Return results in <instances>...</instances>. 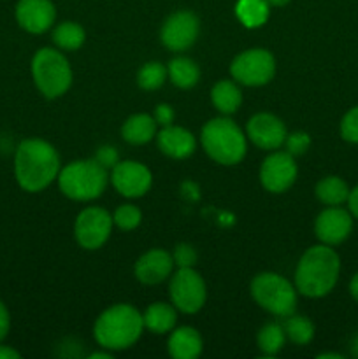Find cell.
Wrapping results in <instances>:
<instances>
[{"instance_id": "obj_42", "label": "cell", "mask_w": 358, "mask_h": 359, "mask_svg": "<svg viewBox=\"0 0 358 359\" xmlns=\"http://www.w3.org/2000/svg\"><path fill=\"white\" fill-rule=\"evenodd\" d=\"M91 359H97V358H104V359H111V353H93L90 356Z\"/></svg>"}, {"instance_id": "obj_27", "label": "cell", "mask_w": 358, "mask_h": 359, "mask_svg": "<svg viewBox=\"0 0 358 359\" xmlns=\"http://www.w3.org/2000/svg\"><path fill=\"white\" fill-rule=\"evenodd\" d=\"M284 335L297 346H307L314 337V325L304 316H288L283 325Z\"/></svg>"}, {"instance_id": "obj_12", "label": "cell", "mask_w": 358, "mask_h": 359, "mask_svg": "<svg viewBox=\"0 0 358 359\" xmlns=\"http://www.w3.org/2000/svg\"><path fill=\"white\" fill-rule=\"evenodd\" d=\"M200 23L199 18L190 11H178L165 20L161 27V42L171 51H186L195 44L199 37Z\"/></svg>"}, {"instance_id": "obj_33", "label": "cell", "mask_w": 358, "mask_h": 359, "mask_svg": "<svg viewBox=\"0 0 358 359\" xmlns=\"http://www.w3.org/2000/svg\"><path fill=\"white\" fill-rule=\"evenodd\" d=\"M284 144H286V147H288V153L293 154V156H297V154L305 153V151L309 149V146H311V139H309L307 133L295 132V133H291V135H286Z\"/></svg>"}, {"instance_id": "obj_37", "label": "cell", "mask_w": 358, "mask_h": 359, "mask_svg": "<svg viewBox=\"0 0 358 359\" xmlns=\"http://www.w3.org/2000/svg\"><path fill=\"white\" fill-rule=\"evenodd\" d=\"M347 209H350L351 216L358 219V186H354L347 196Z\"/></svg>"}, {"instance_id": "obj_8", "label": "cell", "mask_w": 358, "mask_h": 359, "mask_svg": "<svg viewBox=\"0 0 358 359\" xmlns=\"http://www.w3.org/2000/svg\"><path fill=\"white\" fill-rule=\"evenodd\" d=\"M230 74L237 83L246 86H263L276 74V60L267 49H248L235 56Z\"/></svg>"}, {"instance_id": "obj_16", "label": "cell", "mask_w": 358, "mask_h": 359, "mask_svg": "<svg viewBox=\"0 0 358 359\" xmlns=\"http://www.w3.org/2000/svg\"><path fill=\"white\" fill-rule=\"evenodd\" d=\"M14 16L28 34H44L55 23L56 9L51 0H20Z\"/></svg>"}, {"instance_id": "obj_34", "label": "cell", "mask_w": 358, "mask_h": 359, "mask_svg": "<svg viewBox=\"0 0 358 359\" xmlns=\"http://www.w3.org/2000/svg\"><path fill=\"white\" fill-rule=\"evenodd\" d=\"M95 160L105 168H112L116 163H118V151L112 146H104L97 151L95 154Z\"/></svg>"}, {"instance_id": "obj_40", "label": "cell", "mask_w": 358, "mask_h": 359, "mask_svg": "<svg viewBox=\"0 0 358 359\" xmlns=\"http://www.w3.org/2000/svg\"><path fill=\"white\" fill-rule=\"evenodd\" d=\"M318 358H321V359H326V358H330V359H343V356H340V354H337V353H325V354H319Z\"/></svg>"}, {"instance_id": "obj_43", "label": "cell", "mask_w": 358, "mask_h": 359, "mask_svg": "<svg viewBox=\"0 0 358 359\" xmlns=\"http://www.w3.org/2000/svg\"><path fill=\"white\" fill-rule=\"evenodd\" d=\"M351 349H353V354L358 358V335L353 339V344H351Z\"/></svg>"}, {"instance_id": "obj_29", "label": "cell", "mask_w": 358, "mask_h": 359, "mask_svg": "<svg viewBox=\"0 0 358 359\" xmlns=\"http://www.w3.org/2000/svg\"><path fill=\"white\" fill-rule=\"evenodd\" d=\"M165 79H167V67L160 62L144 63L137 74V84L146 91L158 90Z\"/></svg>"}, {"instance_id": "obj_17", "label": "cell", "mask_w": 358, "mask_h": 359, "mask_svg": "<svg viewBox=\"0 0 358 359\" xmlns=\"http://www.w3.org/2000/svg\"><path fill=\"white\" fill-rule=\"evenodd\" d=\"M174 258L164 249L144 252L135 263V277L142 284H160L172 276Z\"/></svg>"}, {"instance_id": "obj_30", "label": "cell", "mask_w": 358, "mask_h": 359, "mask_svg": "<svg viewBox=\"0 0 358 359\" xmlns=\"http://www.w3.org/2000/svg\"><path fill=\"white\" fill-rule=\"evenodd\" d=\"M142 219V214L132 203H125V205H119L116 209V212L112 214V223L119 228V230L130 231L133 228H137Z\"/></svg>"}, {"instance_id": "obj_19", "label": "cell", "mask_w": 358, "mask_h": 359, "mask_svg": "<svg viewBox=\"0 0 358 359\" xmlns=\"http://www.w3.org/2000/svg\"><path fill=\"white\" fill-rule=\"evenodd\" d=\"M202 353V337L195 328L179 326L168 337V354L174 359H197Z\"/></svg>"}, {"instance_id": "obj_9", "label": "cell", "mask_w": 358, "mask_h": 359, "mask_svg": "<svg viewBox=\"0 0 358 359\" xmlns=\"http://www.w3.org/2000/svg\"><path fill=\"white\" fill-rule=\"evenodd\" d=\"M171 300L178 311L185 314H195L204 307L207 298L206 283L202 276L190 269H178V272L172 276L171 286H168Z\"/></svg>"}, {"instance_id": "obj_31", "label": "cell", "mask_w": 358, "mask_h": 359, "mask_svg": "<svg viewBox=\"0 0 358 359\" xmlns=\"http://www.w3.org/2000/svg\"><path fill=\"white\" fill-rule=\"evenodd\" d=\"M340 137L346 142L358 144V105L351 107L340 121Z\"/></svg>"}, {"instance_id": "obj_35", "label": "cell", "mask_w": 358, "mask_h": 359, "mask_svg": "<svg viewBox=\"0 0 358 359\" xmlns=\"http://www.w3.org/2000/svg\"><path fill=\"white\" fill-rule=\"evenodd\" d=\"M153 118H154V121H157V125L168 126V125H172V121H174V111H172L171 105L160 104L157 109H154Z\"/></svg>"}, {"instance_id": "obj_1", "label": "cell", "mask_w": 358, "mask_h": 359, "mask_svg": "<svg viewBox=\"0 0 358 359\" xmlns=\"http://www.w3.org/2000/svg\"><path fill=\"white\" fill-rule=\"evenodd\" d=\"M60 156L55 147L42 139H27L14 154V177L21 189L39 193L58 179Z\"/></svg>"}, {"instance_id": "obj_15", "label": "cell", "mask_w": 358, "mask_h": 359, "mask_svg": "<svg viewBox=\"0 0 358 359\" xmlns=\"http://www.w3.org/2000/svg\"><path fill=\"white\" fill-rule=\"evenodd\" d=\"M286 126L277 116L269 112L255 114L246 126V137L255 144L256 147L265 151H276L286 140Z\"/></svg>"}, {"instance_id": "obj_25", "label": "cell", "mask_w": 358, "mask_h": 359, "mask_svg": "<svg viewBox=\"0 0 358 359\" xmlns=\"http://www.w3.org/2000/svg\"><path fill=\"white\" fill-rule=\"evenodd\" d=\"M269 2L267 0H239L235 14L239 21L248 28H258L269 20Z\"/></svg>"}, {"instance_id": "obj_22", "label": "cell", "mask_w": 358, "mask_h": 359, "mask_svg": "<svg viewBox=\"0 0 358 359\" xmlns=\"http://www.w3.org/2000/svg\"><path fill=\"white\" fill-rule=\"evenodd\" d=\"M213 105L221 114H234L242 104V93L234 81H218L211 90Z\"/></svg>"}, {"instance_id": "obj_32", "label": "cell", "mask_w": 358, "mask_h": 359, "mask_svg": "<svg viewBox=\"0 0 358 359\" xmlns=\"http://www.w3.org/2000/svg\"><path fill=\"white\" fill-rule=\"evenodd\" d=\"M172 258H174V265H178L179 269H190V266L195 265L197 252L192 245L179 244L175 245V251L172 255Z\"/></svg>"}, {"instance_id": "obj_41", "label": "cell", "mask_w": 358, "mask_h": 359, "mask_svg": "<svg viewBox=\"0 0 358 359\" xmlns=\"http://www.w3.org/2000/svg\"><path fill=\"white\" fill-rule=\"evenodd\" d=\"M267 2H269V6L281 7V6H286V4L290 2V0H267Z\"/></svg>"}, {"instance_id": "obj_14", "label": "cell", "mask_w": 358, "mask_h": 359, "mask_svg": "<svg viewBox=\"0 0 358 359\" xmlns=\"http://www.w3.org/2000/svg\"><path fill=\"white\" fill-rule=\"evenodd\" d=\"M353 230V216L340 205L326 207L314 221V233L321 244L339 245L350 237Z\"/></svg>"}, {"instance_id": "obj_6", "label": "cell", "mask_w": 358, "mask_h": 359, "mask_svg": "<svg viewBox=\"0 0 358 359\" xmlns=\"http://www.w3.org/2000/svg\"><path fill=\"white\" fill-rule=\"evenodd\" d=\"M32 77L46 98H58L72 84V69L62 51L42 48L32 58Z\"/></svg>"}, {"instance_id": "obj_3", "label": "cell", "mask_w": 358, "mask_h": 359, "mask_svg": "<svg viewBox=\"0 0 358 359\" xmlns=\"http://www.w3.org/2000/svg\"><path fill=\"white\" fill-rule=\"evenodd\" d=\"M142 314L128 304H118L102 312L95 321L93 335L98 346L107 351H125L140 339Z\"/></svg>"}, {"instance_id": "obj_20", "label": "cell", "mask_w": 358, "mask_h": 359, "mask_svg": "<svg viewBox=\"0 0 358 359\" xmlns=\"http://www.w3.org/2000/svg\"><path fill=\"white\" fill-rule=\"evenodd\" d=\"M121 135L128 144L142 146L157 135V121L150 114H133L123 123Z\"/></svg>"}, {"instance_id": "obj_5", "label": "cell", "mask_w": 358, "mask_h": 359, "mask_svg": "<svg viewBox=\"0 0 358 359\" xmlns=\"http://www.w3.org/2000/svg\"><path fill=\"white\" fill-rule=\"evenodd\" d=\"M109 182L107 168L97 160H77L63 167L58 174V186L63 195L76 202H90L105 191Z\"/></svg>"}, {"instance_id": "obj_21", "label": "cell", "mask_w": 358, "mask_h": 359, "mask_svg": "<svg viewBox=\"0 0 358 359\" xmlns=\"http://www.w3.org/2000/svg\"><path fill=\"white\" fill-rule=\"evenodd\" d=\"M142 319L144 328L157 333V335H164V333L172 332L175 328L178 314H175V307L164 304V302H157V304L150 305L146 309V312L142 314Z\"/></svg>"}, {"instance_id": "obj_2", "label": "cell", "mask_w": 358, "mask_h": 359, "mask_svg": "<svg viewBox=\"0 0 358 359\" xmlns=\"http://www.w3.org/2000/svg\"><path fill=\"white\" fill-rule=\"evenodd\" d=\"M339 273L340 259L332 245H312L298 259L295 287L307 298H321L336 287Z\"/></svg>"}, {"instance_id": "obj_26", "label": "cell", "mask_w": 358, "mask_h": 359, "mask_svg": "<svg viewBox=\"0 0 358 359\" xmlns=\"http://www.w3.org/2000/svg\"><path fill=\"white\" fill-rule=\"evenodd\" d=\"M84 39L86 34L83 27L74 21H63L53 30V42L63 51H76L84 44Z\"/></svg>"}, {"instance_id": "obj_18", "label": "cell", "mask_w": 358, "mask_h": 359, "mask_svg": "<svg viewBox=\"0 0 358 359\" xmlns=\"http://www.w3.org/2000/svg\"><path fill=\"white\" fill-rule=\"evenodd\" d=\"M157 142L161 153L174 160H185V158L192 156L195 151V137L183 126H164L158 132Z\"/></svg>"}, {"instance_id": "obj_13", "label": "cell", "mask_w": 358, "mask_h": 359, "mask_svg": "<svg viewBox=\"0 0 358 359\" xmlns=\"http://www.w3.org/2000/svg\"><path fill=\"white\" fill-rule=\"evenodd\" d=\"M111 182L119 195L126 196V198H139L150 191L153 175L146 165L133 160H125L118 161L112 167Z\"/></svg>"}, {"instance_id": "obj_28", "label": "cell", "mask_w": 358, "mask_h": 359, "mask_svg": "<svg viewBox=\"0 0 358 359\" xmlns=\"http://www.w3.org/2000/svg\"><path fill=\"white\" fill-rule=\"evenodd\" d=\"M256 340H258V347L263 354L274 356V354H277L284 347L286 335H284L283 326L277 325V323H269V325H265L260 330Z\"/></svg>"}, {"instance_id": "obj_11", "label": "cell", "mask_w": 358, "mask_h": 359, "mask_svg": "<svg viewBox=\"0 0 358 359\" xmlns=\"http://www.w3.org/2000/svg\"><path fill=\"white\" fill-rule=\"evenodd\" d=\"M297 163L288 151H276L263 160L260 182L270 193H284L297 181Z\"/></svg>"}, {"instance_id": "obj_38", "label": "cell", "mask_w": 358, "mask_h": 359, "mask_svg": "<svg viewBox=\"0 0 358 359\" xmlns=\"http://www.w3.org/2000/svg\"><path fill=\"white\" fill-rule=\"evenodd\" d=\"M21 354L18 353L16 349H13V347L9 346H2L0 344V359H20Z\"/></svg>"}, {"instance_id": "obj_7", "label": "cell", "mask_w": 358, "mask_h": 359, "mask_svg": "<svg viewBox=\"0 0 358 359\" xmlns=\"http://www.w3.org/2000/svg\"><path fill=\"white\" fill-rule=\"evenodd\" d=\"M251 297L262 309L276 318H288L297 309V287L274 272L258 273L251 280Z\"/></svg>"}, {"instance_id": "obj_36", "label": "cell", "mask_w": 358, "mask_h": 359, "mask_svg": "<svg viewBox=\"0 0 358 359\" xmlns=\"http://www.w3.org/2000/svg\"><path fill=\"white\" fill-rule=\"evenodd\" d=\"M9 330H11L9 311H7L6 304H4V302L0 300V342H2V340L6 339L7 333H9Z\"/></svg>"}, {"instance_id": "obj_39", "label": "cell", "mask_w": 358, "mask_h": 359, "mask_svg": "<svg viewBox=\"0 0 358 359\" xmlns=\"http://www.w3.org/2000/svg\"><path fill=\"white\" fill-rule=\"evenodd\" d=\"M350 293H351V297H353L354 300L358 302V272L354 273L353 277H351V280H350Z\"/></svg>"}, {"instance_id": "obj_4", "label": "cell", "mask_w": 358, "mask_h": 359, "mask_svg": "<svg viewBox=\"0 0 358 359\" xmlns=\"http://www.w3.org/2000/svg\"><path fill=\"white\" fill-rule=\"evenodd\" d=\"M200 142L207 156L221 165L239 163L248 149L246 135L228 118H214L207 121L200 133Z\"/></svg>"}, {"instance_id": "obj_24", "label": "cell", "mask_w": 358, "mask_h": 359, "mask_svg": "<svg viewBox=\"0 0 358 359\" xmlns=\"http://www.w3.org/2000/svg\"><path fill=\"white\" fill-rule=\"evenodd\" d=\"M350 186L346 184V181L337 175H326L321 181L316 184V198L321 203H325L326 207H337L343 205L347 202V196H350Z\"/></svg>"}, {"instance_id": "obj_23", "label": "cell", "mask_w": 358, "mask_h": 359, "mask_svg": "<svg viewBox=\"0 0 358 359\" xmlns=\"http://www.w3.org/2000/svg\"><path fill=\"white\" fill-rule=\"evenodd\" d=\"M167 77L174 86L181 88V90H188V88H193L199 83L200 69L193 60L186 58V56H178V58L168 62Z\"/></svg>"}, {"instance_id": "obj_10", "label": "cell", "mask_w": 358, "mask_h": 359, "mask_svg": "<svg viewBox=\"0 0 358 359\" xmlns=\"http://www.w3.org/2000/svg\"><path fill=\"white\" fill-rule=\"evenodd\" d=\"M112 216L102 207H86L81 210L74 224V235L81 248L93 251L102 248L111 237Z\"/></svg>"}]
</instances>
